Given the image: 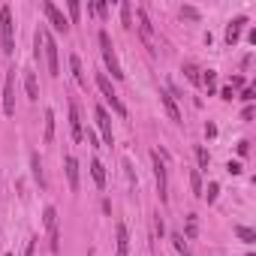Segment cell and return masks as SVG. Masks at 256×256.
<instances>
[{"mask_svg":"<svg viewBox=\"0 0 256 256\" xmlns=\"http://www.w3.org/2000/svg\"><path fill=\"white\" fill-rule=\"evenodd\" d=\"M0 46H3V54L15 51V21L9 6H0Z\"/></svg>","mask_w":256,"mask_h":256,"instance_id":"6da1fadb","label":"cell"},{"mask_svg":"<svg viewBox=\"0 0 256 256\" xmlns=\"http://www.w3.org/2000/svg\"><path fill=\"white\" fill-rule=\"evenodd\" d=\"M97 40H100L102 60H105V66H108V69H112V76H115V79H124L127 72H124V66H121V60H118V51H115L112 40H108V33H105V30H100V33H97Z\"/></svg>","mask_w":256,"mask_h":256,"instance_id":"7a4b0ae2","label":"cell"},{"mask_svg":"<svg viewBox=\"0 0 256 256\" xmlns=\"http://www.w3.org/2000/svg\"><path fill=\"white\" fill-rule=\"evenodd\" d=\"M40 36H43V54H46V66H49V72L57 79L60 76V60H57V43L51 40V33L46 30V27H40Z\"/></svg>","mask_w":256,"mask_h":256,"instance_id":"3957f363","label":"cell"},{"mask_svg":"<svg viewBox=\"0 0 256 256\" xmlns=\"http://www.w3.org/2000/svg\"><path fill=\"white\" fill-rule=\"evenodd\" d=\"M151 163H154V181H157V193H160V202L166 205L169 202V169H166V163L160 160V151H154L151 154Z\"/></svg>","mask_w":256,"mask_h":256,"instance_id":"277c9868","label":"cell"},{"mask_svg":"<svg viewBox=\"0 0 256 256\" xmlns=\"http://www.w3.org/2000/svg\"><path fill=\"white\" fill-rule=\"evenodd\" d=\"M97 88L102 91V97H105V102H108V105H112V108H115V115H121V118H124V115H127V105L121 102V97H118V91L112 88V82H108V79L102 76V72H97Z\"/></svg>","mask_w":256,"mask_h":256,"instance_id":"5b68a950","label":"cell"},{"mask_svg":"<svg viewBox=\"0 0 256 256\" xmlns=\"http://www.w3.org/2000/svg\"><path fill=\"white\" fill-rule=\"evenodd\" d=\"M43 223H46V232H49V241H51V253L57 256L60 253V229H57V211L51 205L43 211Z\"/></svg>","mask_w":256,"mask_h":256,"instance_id":"8992f818","label":"cell"},{"mask_svg":"<svg viewBox=\"0 0 256 256\" xmlns=\"http://www.w3.org/2000/svg\"><path fill=\"white\" fill-rule=\"evenodd\" d=\"M94 118H97V127L102 133V142L112 148V145H115V133H112V118H108V112L102 105H94Z\"/></svg>","mask_w":256,"mask_h":256,"instance_id":"52a82bcc","label":"cell"},{"mask_svg":"<svg viewBox=\"0 0 256 256\" xmlns=\"http://www.w3.org/2000/svg\"><path fill=\"white\" fill-rule=\"evenodd\" d=\"M15 69L6 72V85H3V115H15Z\"/></svg>","mask_w":256,"mask_h":256,"instance_id":"ba28073f","label":"cell"},{"mask_svg":"<svg viewBox=\"0 0 256 256\" xmlns=\"http://www.w3.org/2000/svg\"><path fill=\"white\" fill-rule=\"evenodd\" d=\"M43 12H46V18L51 21V27H54V30H63V33L69 30V21L63 18V12L51 3V0H46V3H43Z\"/></svg>","mask_w":256,"mask_h":256,"instance_id":"9c48e42d","label":"cell"},{"mask_svg":"<svg viewBox=\"0 0 256 256\" xmlns=\"http://www.w3.org/2000/svg\"><path fill=\"white\" fill-rule=\"evenodd\" d=\"M69 130L76 142H85V127H82V115H79V105L69 100Z\"/></svg>","mask_w":256,"mask_h":256,"instance_id":"30bf717a","label":"cell"},{"mask_svg":"<svg viewBox=\"0 0 256 256\" xmlns=\"http://www.w3.org/2000/svg\"><path fill=\"white\" fill-rule=\"evenodd\" d=\"M136 18H139V33L145 36V43L151 46V51H157V49H154V43H151V36H154V27H151V18H148V12H145V9L139 6V9H136Z\"/></svg>","mask_w":256,"mask_h":256,"instance_id":"8fae6325","label":"cell"},{"mask_svg":"<svg viewBox=\"0 0 256 256\" xmlns=\"http://www.w3.org/2000/svg\"><path fill=\"white\" fill-rule=\"evenodd\" d=\"M247 24V15H235L232 21H229V27H226V43L229 46H235L238 40H241V27Z\"/></svg>","mask_w":256,"mask_h":256,"instance_id":"7c38bea8","label":"cell"},{"mask_svg":"<svg viewBox=\"0 0 256 256\" xmlns=\"http://www.w3.org/2000/svg\"><path fill=\"white\" fill-rule=\"evenodd\" d=\"M63 172H66V181H69V190H79V160L66 157L63 160Z\"/></svg>","mask_w":256,"mask_h":256,"instance_id":"4fadbf2b","label":"cell"},{"mask_svg":"<svg viewBox=\"0 0 256 256\" xmlns=\"http://www.w3.org/2000/svg\"><path fill=\"white\" fill-rule=\"evenodd\" d=\"M160 102H163V108H166V115H169L175 124H181V112H178V105H175V97H172L169 91H160Z\"/></svg>","mask_w":256,"mask_h":256,"instance_id":"5bb4252c","label":"cell"},{"mask_svg":"<svg viewBox=\"0 0 256 256\" xmlns=\"http://www.w3.org/2000/svg\"><path fill=\"white\" fill-rule=\"evenodd\" d=\"M30 169H33V181L46 190V187H49V181H46V172H43V160H40V154H30Z\"/></svg>","mask_w":256,"mask_h":256,"instance_id":"9a60e30c","label":"cell"},{"mask_svg":"<svg viewBox=\"0 0 256 256\" xmlns=\"http://www.w3.org/2000/svg\"><path fill=\"white\" fill-rule=\"evenodd\" d=\"M115 238H118V256H127L130 253V232H127L124 223L115 226Z\"/></svg>","mask_w":256,"mask_h":256,"instance_id":"2e32d148","label":"cell"},{"mask_svg":"<svg viewBox=\"0 0 256 256\" xmlns=\"http://www.w3.org/2000/svg\"><path fill=\"white\" fill-rule=\"evenodd\" d=\"M69 69H72V79H76V82L88 91V79H85V72H82V60H79V54H69Z\"/></svg>","mask_w":256,"mask_h":256,"instance_id":"e0dca14e","label":"cell"},{"mask_svg":"<svg viewBox=\"0 0 256 256\" xmlns=\"http://www.w3.org/2000/svg\"><path fill=\"white\" fill-rule=\"evenodd\" d=\"M24 91H27L30 100H40V85H36V76H33L30 69L24 72Z\"/></svg>","mask_w":256,"mask_h":256,"instance_id":"ac0fdd59","label":"cell"},{"mask_svg":"<svg viewBox=\"0 0 256 256\" xmlns=\"http://www.w3.org/2000/svg\"><path fill=\"white\" fill-rule=\"evenodd\" d=\"M54 139V108H46V133H43V142H51Z\"/></svg>","mask_w":256,"mask_h":256,"instance_id":"d6986e66","label":"cell"},{"mask_svg":"<svg viewBox=\"0 0 256 256\" xmlns=\"http://www.w3.org/2000/svg\"><path fill=\"white\" fill-rule=\"evenodd\" d=\"M91 175H94V181H97V187H105V169H102L100 160H91Z\"/></svg>","mask_w":256,"mask_h":256,"instance_id":"ffe728a7","label":"cell"},{"mask_svg":"<svg viewBox=\"0 0 256 256\" xmlns=\"http://www.w3.org/2000/svg\"><path fill=\"white\" fill-rule=\"evenodd\" d=\"M199 85H205V88H208V97H211V94H214V85H217V72H214V69H205L202 76H199Z\"/></svg>","mask_w":256,"mask_h":256,"instance_id":"44dd1931","label":"cell"},{"mask_svg":"<svg viewBox=\"0 0 256 256\" xmlns=\"http://www.w3.org/2000/svg\"><path fill=\"white\" fill-rule=\"evenodd\" d=\"M172 244H175V250H178L181 256H193V253H190V244H187L184 235H178V232H175V235H172Z\"/></svg>","mask_w":256,"mask_h":256,"instance_id":"7402d4cb","label":"cell"},{"mask_svg":"<svg viewBox=\"0 0 256 256\" xmlns=\"http://www.w3.org/2000/svg\"><path fill=\"white\" fill-rule=\"evenodd\" d=\"M190 190H193V196L202 199V175H199V169L190 172Z\"/></svg>","mask_w":256,"mask_h":256,"instance_id":"603a6c76","label":"cell"},{"mask_svg":"<svg viewBox=\"0 0 256 256\" xmlns=\"http://www.w3.org/2000/svg\"><path fill=\"white\" fill-rule=\"evenodd\" d=\"M232 232H235L244 244H253V241H256V232H253V229H247V226H235Z\"/></svg>","mask_w":256,"mask_h":256,"instance_id":"cb8c5ba5","label":"cell"},{"mask_svg":"<svg viewBox=\"0 0 256 256\" xmlns=\"http://www.w3.org/2000/svg\"><path fill=\"white\" fill-rule=\"evenodd\" d=\"M196 160H199V169H202V172H208V166H211V157H208V151L202 148V145H196Z\"/></svg>","mask_w":256,"mask_h":256,"instance_id":"d4e9b609","label":"cell"},{"mask_svg":"<svg viewBox=\"0 0 256 256\" xmlns=\"http://www.w3.org/2000/svg\"><path fill=\"white\" fill-rule=\"evenodd\" d=\"M181 72H184V76H187L193 85H199V72H202L199 66H193V63H184V69H181Z\"/></svg>","mask_w":256,"mask_h":256,"instance_id":"484cf974","label":"cell"},{"mask_svg":"<svg viewBox=\"0 0 256 256\" xmlns=\"http://www.w3.org/2000/svg\"><path fill=\"white\" fill-rule=\"evenodd\" d=\"M202 196H205L208 202H217V196H220V184H217V181H211L208 190H202Z\"/></svg>","mask_w":256,"mask_h":256,"instance_id":"4316f807","label":"cell"},{"mask_svg":"<svg viewBox=\"0 0 256 256\" xmlns=\"http://www.w3.org/2000/svg\"><path fill=\"white\" fill-rule=\"evenodd\" d=\"M121 21H124V27H133V6L130 3H121Z\"/></svg>","mask_w":256,"mask_h":256,"instance_id":"83f0119b","label":"cell"},{"mask_svg":"<svg viewBox=\"0 0 256 256\" xmlns=\"http://www.w3.org/2000/svg\"><path fill=\"white\" fill-rule=\"evenodd\" d=\"M154 232H157L160 238H163V232H166V223H163V217H160V214H154Z\"/></svg>","mask_w":256,"mask_h":256,"instance_id":"f1b7e54d","label":"cell"},{"mask_svg":"<svg viewBox=\"0 0 256 256\" xmlns=\"http://www.w3.org/2000/svg\"><path fill=\"white\" fill-rule=\"evenodd\" d=\"M187 238H196V214L187 217Z\"/></svg>","mask_w":256,"mask_h":256,"instance_id":"f546056e","label":"cell"},{"mask_svg":"<svg viewBox=\"0 0 256 256\" xmlns=\"http://www.w3.org/2000/svg\"><path fill=\"white\" fill-rule=\"evenodd\" d=\"M226 172H229V175H241L244 169H241V163H238V160H229V163H226Z\"/></svg>","mask_w":256,"mask_h":256,"instance_id":"4dcf8cb0","label":"cell"},{"mask_svg":"<svg viewBox=\"0 0 256 256\" xmlns=\"http://www.w3.org/2000/svg\"><path fill=\"white\" fill-rule=\"evenodd\" d=\"M181 15H187V18H199V9H196V6H181Z\"/></svg>","mask_w":256,"mask_h":256,"instance_id":"1f68e13d","label":"cell"},{"mask_svg":"<svg viewBox=\"0 0 256 256\" xmlns=\"http://www.w3.org/2000/svg\"><path fill=\"white\" fill-rule=\"evenodd\" d=\"M247 151H250V142H247V139H241V142H238V154H241V157H247Z\"/></svg>","mask_w":256,"mask_h":256,"instance_id":"d6a6232c","label":"cell"},{"mask_svg":"<svg viewBox=\"0 0 256 256\" xmlns=\"http://www.w3.org/2000/svg\"><path fill=\"white\" fill-rule=\"evenodd\" d=\"M79 9H82L79 0H69V15H72V18H79Z\"/></svg>","mask_w":256,"mask_h":256,"instance_id":"836d02e7","label":"cell"},{"mask_svg":"<svg viewBox=\"0 0 256 256\" xmlns=\"http://www.w3.org/2000/svg\"><path fill=\"white\" fill-rule=\"evenodd\" d=\"M253 97H256V91H253V88H244V91H241V100H244V102H250Z\"/></svg>","mask_w":256,"mask_h":256,"instance_id":"e575fe53","label":"cell"},{"mask_svg":"<svg viewBox=\"0 0 256 256\" xmlns=\"http://www.w3.org/2000/svg\"><path fill=\"white\" fill-rule=\"evenodd\" d=\"M220 97H223V100H232V97H235V91H232V88H223V91H220Z\"/></svg>","mask_w":256,"mask_h":256,"instance_id":"d590c367","label":"cell"},{"mask_svg":"<svg viewBox=\"0 0 256 256\" xmlns=\"http://www.w3.org/2000/svg\"><path fill=\"white\" fill-rule=\"evenodd\" d=\"M241 118H244V121H250V118H253V105H247V108H244V112H241Z\"/></svg>","mask_w":256,"mask_h":256,"instance_id":"8d00e7d4","label":"cell"},{"mask_svg":"<svg viewBox=\"0 0 256 256\" xmlns=\"http://www.w3.org/2000/svg\"><path fill=\"white\" fill-rule=\"evenodd\" d=\"M241 85H244V79H241V76H232V85H229V88H241Z\"/></svg>","mask_w":256,"mask_h":256,"instance_id":"74e56055","label":"cell"},{"mask_svg":"<svg viewBox=\"0 0 256 256\" xmlns=\"http://www.w3.org/2000/svg\"><path fill=\"white\" fill-rule=\"evenodd\" d=\"M205 136H217V127L214 124H205Z\"/></svg>","mask_w":256,"mask_h":256,"instance_id":"f35d334b","label":"cell"},{"mask_svg":"<svg viewBox=\"0 0 256 256\" xmlns=\"http://www.w3.org/2000/svg\"><path fill=\"white\" fill-rule=\"evenodd\" d=\"M247 256H253V253H247Z\"/></svg>","mask_w":256,"mask_h":256,"instance_id":"ab89813d","label":"cell"},{"mask_svg":"<svg viewBox=\"0 0 256 256\" xmlns=\"http://www.w3.org/2000/svg\"><path fill=\"white\" fill-rule=\"evenodd\" d=\"M6 256H12V253H6Z\"/></svg>","mask_w":256,"mask_h":256,"instance_id":"60d3db41","label":"cell"}]
</instances>
